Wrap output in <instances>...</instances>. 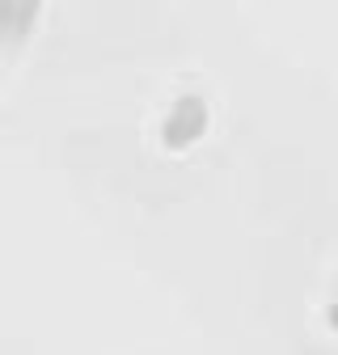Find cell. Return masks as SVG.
<instances>
[{"label":"cell","mask_w":338,"mask_h":355,"mask_svg":"<svg viewBox=\"0 0 338 355\" xmlns=\"http://www.w3.org/2000/svg\"><path fill=\"white\" fill-rule=\"evenodd\" d=\"M38 17H42L38 0H0V80L17 68L26 42L38 30Z\"/></svg>","instance_id":"cell-1"},{"label":"cell","mask_w":338,"mask_h":355,"mask_svg":"<svg viewBox=\"0 0 338 355\" xmlns=\"http://www.w3.org/2000/svg\"><path fill=\"white\" fill-rule=\"evenodd\" d=\"M207 123H211L207 102L199 94H182V98H174V106L161 119V144L169 153H186L207 136Z\"/></svg>","instance_id":"cell-2"},{"label":"cell","mask_w":338,"mask_h":355,"mask_svg":"<svg viewBox=\"0 0 338 355\" xmlns=\"http://www.w3.org/2000/svg\"><path fill=\"white\" fill-rule=\"evenodd\" d=\"M326 322H330V330H338V300L326 304Z\"/></svg>","instance_id":"cell-3"}]
</instances>
